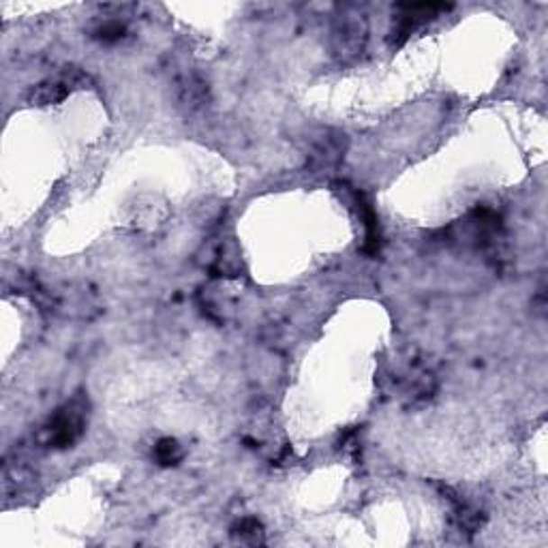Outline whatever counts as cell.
<instances>
[{
  "mask_svg": "<svg viewBox=\"0 0 548 548\" xmlns=\"http://www.w3.org/2000/svg\"><path fill=\"white\" fill-rule=\"evenodd\" d=\"M123 34H124V24H120V22H107V24H103L99 31H96V37L105 43L118 41V39H123Z\"/></svg>",
  "mask_w": 548,
  "mask_h": 548,
  "instance_id": "cell-9",
  "label": "cell"
},
{
  "mask_svg": "<svg viewBox=\"0 0 548 548\" xmlns=\"http://www.w3.org/2000/svg\"><path fill=\"white\" fill-rule=\"evenodd\" d=\"M86 420H88V401L84 397H73L51 416L45 426L48 443L51 448H71L84 435Z\"/></svg>",
  "mask_w": 548,
  "mask_h": 548,
  "instance_id": "cell-1",
  "label": "cell"
},
{
  "mask_svg": "<svg viewBox=\"0 0 548 548\" xmlns=\"http://www.w3.org/2000/svg\"><path fill=\"white\" fill-rule=\"evenodd\" d=\"M233 535H238L240 540L244 542H261V535H264V529H261V523L257 518H242L236 527H233Z\"/></svg>",
  "mask_w": 548,
  "mask_h": 548,
  "instance_id": "cell-8",
  "label": "cell"
},
{
  "mask_svg": "<svg viewBox=\"0 0 548 548\" xmlns=\"http://www.w3.org/2000/svg\"><path fill=\"white\" fill-rule=\"evenodd\" d=\"M448 9H450V5H442V3L398 5L401 15H398V20H397V28L392 31V41L397 45H403L416 28H418L420 24H425V22H428V20H433L437 14H442V11H448Z\"/></svg>",
  "mask_w": 548,
  "mask_h": 548,
  "instance_id": "cell-4",
  "label": "cell"
},
{
  "mask_svg": "<svg viewBox=\"0 0 548 548\" xmlns=\"http://www.w3.org/2000/svg\"><path fill=\"white\" fill-rule=\"evenodd\" d=\"M154 459H157L159 465H163V467L178 465L182 459V445L176 442V439L165 437L157 445H154Z\"/></svg>",
  "mask_w": 548,
  "mask_h": 548,
  "instance_id": "cell-7",
  "label": "cell"
},
{
  "mask_svg": "<svg viewBox=\"0 0 548 548\" xmlns=\"http://www.w3.org/2000/svg\"><path fill=\"white\" fill-rule=\"evenodd\" d=\"M90 84H93V79L82 68L65 67L56 78L43 79L41 84L34 86L28 99H31L32 105H54V103L65 101L73 90L88 88Z\"/></svg>",
  "mask_w": 548,
  "mask_h": 548,
  "instance_id": "cell-2",
  "label": "cell"
},
{
  "mask_svg": "<svg viewBox=\"0 0 548 548\" xmlns=\"http://www.w3.org/2000/svg\"><path fill=\"white\" fill-rule=\"evenodd\" d=\"M367 34L369 26L364 15H342L336 20L334 32H333V43L336 56L342 60L356 59L358 54H362L364 45H367Z\"/></svg>",
  "mask_w": 548,
  "mask_h": 548,
  "instance_id": "cell-3",
  "label": "cell"
},
{
  "mask_svg": "<svg viewBox=\"0 0 548 548\" xmlns=\"http://www.w3.org/2000/svg\"><path fill=\"white\" fill-rule=\"evenodd\" d=\"M176 101H178V107L185 114L202 112L210 101L208 86L196 76L182 78L180 82L176 84Z\"/></svg>",
  "mask_w": 548,
  "mask_h": 548,
  "instance_id": "cell-6",
  "label": "cell"
},
{
  "mask_svg": "<svg viewBox=\"0 0 548 548\" xmlns=\"http://www.w3.org/2000/svg\"><path fill=\"white\" fill-rule=\"evenodd\" d=\"M345 148H347V137L339 133V131H325V133L319 137L311 151V161L317 168H333L345 157Z\"/></svg>",
  "mask_w": 548,
  "mask_h": 548,
  "instance_id": "cell-5",
  "label": "cell"
}]
</instances>
